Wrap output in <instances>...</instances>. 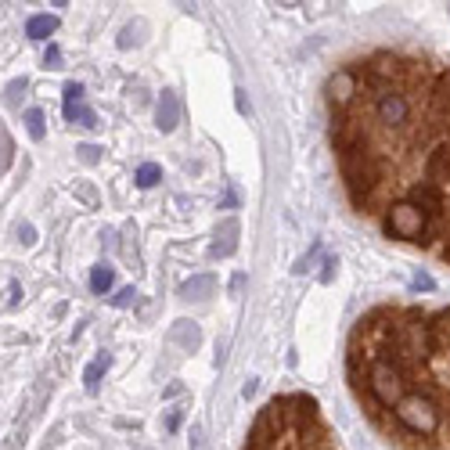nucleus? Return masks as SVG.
Here are the masks:
<instances>
[{"mask_svg": "<svg viewBox=\"0 0 450 450\" xmlns=\"http://www.w3.org/2000/svg\"><path fill=\"white\" fill-rule=\"evenodd\" d=\"M58 62H62V50H58V47H47V65L58 69Z\"/></svg>", "mask_w": 450, "mask_h": 450, "instance_id": "obj_12", "label": "nucleus"}, {"mask_svg": "<svg viewBox=\"0 0 450 450\" xmlns=\"http://www.w3.org/2000/svg\"><path fill=\"white\" fill-rule=\"evenodd\" d=\"M65 119H69V123H80V127H87V130L97 127V123H94V112L83 108V87H80V83H69V87H65Z\"/></svg>", "mask_w": 450, "mask_h": 450, "instance_id": "obj_4", "label": "nucleus"}, {"mask_svg": "<svg viewBox=\"0 0 450 450\" xmlns=\"http://www.w3.org/2000/svg\"><path fill=\"white\" fill-rule=\"evenodd\" d=\"M159 127H162V130H173V127H177V97H173V90H162V101H159Z\"/></svg>", "mask_w": 450, "mask_h": 450, "instance_id": "obj_5", "label": "nucleus"}, {"mask_svg": "<svg viewBox=\"0 0 450 450\" xmlns=\"http://www.w3.org/2000/svg\"><path fill=\"white\" fill-rule=\"evenodd\" d=\"M26 130H29L33 141L43 137V112H40V108H29V112H26Z\"/></svg>", "mask_w": 450, "mask_h": 450, "instance_id": "obj_9", "label": "nucleus"}, {"mask_svg": "<svg viewBox=\"0 0 450 450\" xmlns=\"http://www.w3.org/2000/svg\"><path fill=\"white\" fill-rule=\"evenodd\" d=\"M90 289L94 292H108L112 289V267H94V274H90Z\"/></svg>", "mask_w": 450, "mask_h": 450, "instance_id": "obj_8", "label": "nucleus"}, {"mask_svg": "<svg viewBox=\"0 0 450 450\" xmlns=\"http://www.w3.org/2000/svg\"><path fill=\"white\" fill-rule=\"evenodd\" d=\"M242 450H343V443L314 397L281 392L259 411Z\"/></svg>", "mask_w": 450, "mask_h": 450, "instance_id": "obj_3", "label": "nucleus"}, {"mask_svg": "<svg viewBox=\"0 0 450 450\" xmlns=\"http://www.w3.org/2000/svg\"><path fill=\"white\" fill-rule=\"evenodd\" d=\"M18 296H22V289H18V285H11V289H8V303H18Z\"/></svg>", "mask_w": 450, "mask_h": 450, "instance_id": "obj_13", "label": "nucleus"}, {"mask_svg": "<svg viewBox=\"0 0 450 450\" xmlns=\"http://www.w3.org/2000/svg\"><path fill=\"white\" fill-rule=\"evenodd\" d=\"M80 151H83V159H87V162H94V159H97V155H94L97 148H90V144H87V148H80Z\"/></svg>", "mask_w": 450, "mask_h": 450, "instance_id": "obj_16", "label": "nucleus"}, {"mask_svg": "<svg viewBox=\"0 0 450 450\" xmlns=\"http://www.w3.org/2000/svg\"><path fill=\"white\" fill-rule=\"evenodd\" d=\"M216 289V281L205 274V277H191V281H184V285H181V296L184 299H202L205 292H213Z\"/></svg>", "mask_w": 450, "mask_h": 450, "instance_id": "obj_7", "label": "nucleus"}, {"mask_svg": "<svg viewBox=\"0 0 450 450\" xmlns=\"http://www.w3.org/2000/svg\"><path fill=\"white\" fill-rule=\"evenodd\" d=\"M346 378L385 443L450 450V306H371L350 331Z\"/></svg>", "mask_w": 450, "mask_h": 450, "instance_id": "obj_2", "label": "nucleus"}, {"mask_svg": "<svg viewBox=\"0 0 450 450\" xmlns=\"http://www.w3.org/2000/svg\"><path fill=\"white\" fill-rule=\"evenodd\" d=\"M105 368H108V357H97V360H94V364L87 368V375H83V382H87V389H90V392L97 389V378H101V371H105Z\"/></svg>", "mask_w": 450, "mask_h": 450, "instance_id": "obj_11", "label": "nucleus"}, {"mask_svg": "<svg viewBox=\"0 0 450 450\" xmlns=\"http://www.w3.org/2000/svg\"><path fill=\"white\" fill-rule=\"evenodd\" d=\"M22 242H26V245H33V227H29V223L22 227Z\"/></svg>", "mask_w": 450, "mask_h": 450, "instance_id": "obj_15", "label": "nucleus"}, {"mask_svg": "<svg viewBox=\"0 0 450 450\" xmlns=\"http://www.w3.org/2000/svg\"><path fill=\"white\" fill-rule=\"evenodd\" d=\"M324 101L350 205L450 267V58L368 50L331 73Z\"/></svg>", "mask_w": 450, "mask_h": 450, "instance_id": "obj_1", "label": "nucleus"}, {"mask_svg": "<svg viewBox=\"0 0 450 450\" xmlns=\"http://www.w3.org/2000/svg\"><path fill=\"white\" fill-rule=\"evenodd\" d=\"M54 29H58V18H54V15H33L29 26H26V33H29L33 40H47Z\"/></svg>", "mask_w": 450, "mask_h": 450, "instance_id": "obj_6", "label": "nucleus"}, {"mask_svg": "<svg viewBox=\"0 0 450 450\" xmlns=\"http://www.w3.org/2000/svg\"><path fill=\"white\" fill-rule=\"evenodd\" d=\"M130 296H134V289H123V292H119V299H116V303H119V306H127V303H130Z\"/></svg>", "mask_w": 450, "mask_h": 450, "instance_id": "obj_14", "label": "nucleus"}, {"mask_svg": "<svg viewBox=\"0 0 450 450\" xmlns=\"http://www.w3.org/2000/svg\"><path fill=\"white\" fill-rule=\"evenodd\" d=\"M159 177H162V170H159L155 162H144L141 170H137V184H141V188H151V184H155Z\"/></svg>", "mask_w": 450, "mask_h": 450, "instance_id": "obj_10", "label": "nucleus"}]
</instances>
